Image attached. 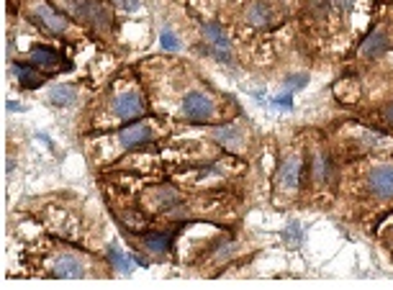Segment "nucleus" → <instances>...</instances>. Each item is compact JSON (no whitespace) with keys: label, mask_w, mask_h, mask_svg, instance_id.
Segmentation results:
<instances>
[{"label":"nucleus","mask_w":393,"mask_h":290,"mask_svg":"<svg viewBox=\"0 0 393 290\" xmlns=\"http://www.w3.org/2000/svg\"><path fill=\"white\" fill-rule=\"evenodd\" d=\"M311 175H314L316 183H329L332 175H335V162L326 155H316L314 157V167H311Z\"/></svg>","instance_id":"14"},{"label":"nucleus","mask_w":393,"mask_h":290,"mask_svg":"<svg viewBox=\"0 0 393 290\" xmlns=\"http://www.w3.org/2000/svg\"><path fill=\"white\" fill-rule=\"evenodd\" d=\"M337 5H339L342 10H350L352 8V0H337Z\"/></svg>","instance_id":"25"},{"label":"nucleus","mask_w":393,"mask_h":290,"mask_svg":"<svg viewBox=\"0 0 393 290\" xmlns=\"http://www.w3.org/2000/svg\"><path fill=\"white\" fill-rule=\"evenodd\" d=\"M111 3H116L121 10H137L139 8V0H111Z\"/></svg>","instance_id":"22"},{"label":"nucleus","mask_w":393,"mask_h":290,"mask_svg":"<svg viewBox=\"0 0 393 290\" xmlns=\"http://www.w3.org/2000/svg\"><path fill=\"white\" fill-rule=\"evenodd\" d=\"M109 257H111V262L116 265L118 270H124V272L131 270V262H128V257H124V254H121L116 247H111V249H109Z\"/></svg>","instance_id":"19"},{"label":"nucleus","mask_w":393,"mask_h":290,"mask_svg":"<svg viewBox=\"0 0 393 290\" xmlns=\"http://www.w3.org/2000/svg\"><path fill=\"white\" fill-rule=\"evenodd\" d=\"M31 19L36 21V23H41L44 29H49L52 34H65V31H67V19L54 13V10L47 8V5H34Z\"/></svg>","instance_id":"5"},{"label":"nucleus","mask_w":393,"mask_h":290,"mask_svg":"<svg viewBox=\"0 0 393 290\" xmlns=\"http://www.w3.org/2000/svg\"><path fill=\"white\" fill-rule=\"evenodd\" d=\"M308 82V75H291L285 80V93H293V90H304Z\"/></svg>","instance_id":"20"},{"label":"nucleus","mask_w":393,"mask_h":290,"mask_svg":"<svg viewBox=\"0 0 393 290\" xmlns=\"http://www.w3.org/2000/svg\"><path fill=\"white\" fill-rule=\"evenodd\" d=\"M159 44H162V49H170V52H175L177 49V39H175V34L172 31H162V36H159Z\"/></svg>","instance_id":"21"},{"label":"nucleus","mask_w":393,"mask_h":290,"mask_svg":"<svg viewBox=\"0 0 393 290\" xmlns=\"http://www.w3.org/2000/svg\"><path fill=\"white\" fill-rule=\"evenodd\" d=\"M270 19H273V13H270V8H267L265 3H255V5H249V10H247V21L252 23V26H267L270 23Z\"/></svg>","instance_id":"16"},{"label":"nucleus","mask_w":393,"mask_h":290,"mask_svg":"<svg viewBox=\"0 0 393 290\" xmlns=\"http://www.w3.org/2000/svg\"><path fill=\"white\" fill-rule=\"evenodd\" d=\"M149 136H152V129L147 124H134V126H126V129H121V144L124 146H137V144H144Z\"/></svg>","instance_id":"9"},{"label":"nucleus","mask_w":393,"mask_h":290,"mask_svg":"<svg viewBox=\"0 0 393 290\" xmlns=\"http://www.w3.org/2000/svg\"><path fill=\"white\" fill-rule=\"evenodd\" d=\"M278 185L285 190H295L301 185V159L298 157H288L278 172Z\"/></svg>","instance_id":"6"},{"label":"nucleus","mask_w":393,"mask_h":290,"mask_svg":"<svg viewBox=\"0 0 393 290\" xmlns=\"http://www.w3.org/2000/svg\"><path fill=\"white\" fill-rule=\"evenodd\" d=\"M214 136H216L226 149H234V152H239V149L245 146V136H242V131H239L236 126H224V129H216V131H214Z\"/></svg>","instance_id":"12"},{"label":"nucleus","mask_w":393,"mask_h":290,"mask_svg":"<svg viewBox=\"0 0 393 290\" xmlns=\"http://www.w3.org/2000/svg\"><path fill=\"white\" fill-rule=\"evenodd\" d=\"M49 100H52V106L65 108L75 100V90H72L69 85H54L49 90Z\"/></svg>","instance_id":"18"},{"label":"nucleus","mask_w":393,"mask_h":290,"mask_svg":"<svg viewBox=\"0 0 393 290\" xmlns=\"http://www.w3.org/2000/svg\"><path fill=\"white\" fill-rule=\"evenodd\" d=\"M183 116L193 124H206L214 118V103L203 93H188L183 100Z\"/></svg>","instance_id":"2"},{"label":"nucleus","mask_w":393,"mask_h":290,"mask_svg":"<svg viewBox=\"0 0 393 290\" xmlns=\"http://www.w3.org/2000/svg\"><path fill=\"white\" fill-rule=\"evenodd\" d=\"M201 31H203V36H206L208 44L214 49H229V36H226L224 29H221L218 23L206 21V23H201Z\"/></svg>","instance_id":"13"},{"label":"nucleus","mask_w":393,"mask_h":290,"mask_svg":"<svg viewBox=\"0 0 393 290\" xmlns=\"http://www.w3.org/2000/svg\"><path fill=\"white\" fill-rule=\"evenodd\" d=\"M21 108H23V106H19V103H13V100H10V103H8V111H21Z\"/></svg>","instance_id":"26"},{"label":"nucleus","mask_w":393,"mask_h":290,"mask_svg":"<svg viewBox=\"0 0 393 290\" xmlns=\"http://www.w3.org/2000/svg\"><path fill=\"white\" fill-rule=\"evenodd\" d=\"M52 275H57V278H82V275H85V265H82V260H78V257L65 254V257H59V260L54 262Z\"/></svg>","instance_id":"7"},{"label":"nucleus","mask_w":393,"mask_h":290,"mask_svg":"<svg viewBox=\"0 0 393 290\" xmlns=\"http://www.w3.org/2000/svg\"><path fill=\"white\" fill-rule=\"evenodd\" d=\"M59 5L67 10L69 16H75L78 21H85L90 26H98V29H109L111 26V16L106 13V8H100L98 3H93V0H62Z\"/></svg>","instance_id":"1"},{"label":"nucleus","mask_w":393,"mask_h":290,"mask_svg":"<svg viewBox=\"0 0 393 290\" xmlns=\"http://www.w3.org/2000/svg\"><path fill=\"white\" fill-rule=\"evenodd\" d=\"M368 190L381 198V201H388L393 198V167H375L368 175Z\"/></svg>","instance_id":"3"},{"label":"nucleus","mask_w":393,"mask_h":290,"mask_svg":"<svg viewBox=\"0 0 393 290\" xmlns=\"http://www.w3.org/2000/svg\"><path fill=\"white\" fill-rule=\"evenodd\" d=\"M383 118H385V121H388V124H393V103L383 111Z\"/></svg>","instance_id":"24"},{"label":"nucleus","mask_w":393,"mask_h":290,"mask_svg":"<svg viewBox=\"0 0 393 290\" xmlns=\"http://www.w3.org/2000/svg\"><path fill=\"white\" fill-rule=\"evenodd\" d=\"M13 69H16V78H19V82L23 87L34 90V87L44 85V75L36 69V65H16Z\"/></svg>","instance_id":"11"},{"label":"nucleus","mask_w":393,"mask_h":290,"mask_svg":"<svg viewBox=\"0 0 393 290\" xmlns=\"http://www.w3.org/2000/svg\"><path fill=\"white\" fill-rule=\"evenodd\" d=\"M170 236L168 234H159V232H152L144 236V247H147L149 252H155V254H168L170 252Z\"/></svg>","instance_id":"17"},{"label":"nucleus","mask_w":393,"mask_h":290,"mask_svg":"<svg viewBox=\"0 0 393 290\" xmlns=\"http://www.w3.org/2000/svg\"><path fill=\"white\" fill-rule=\"evenodd\" d=\"M273 103H276V106H280V108H291V106H293V98H291V93H285V96L276 98Z\"/></svg>","instance_id":"23"},{"label":"nucleus","mask_w":393,"mask_h":290,"mask_svg":"<svg viewBox=\"0 0 393 290\" xmlns=\"http://www.w3.org/2000/svg\"><path fill=\"white\" fill-rule=\"evenodd\" d=\"M152 201H155V208H159V211H172L180 203V193L175 188H157Z\"/></svg>","instance_id":"15"},{"label":"nucleus","mask_w":393,"mask_h":290,"mask_svg":"<svg viewBox=\"0 0 393 290\" xmlns=\"http://www.w3.org/2000/svg\"><path fill=\"white\" fill-rule=\"evenodd\" d=\"M113 108H116V116L121 121H134V118L144 113V100H142L139 93H124V96L116 98Z\"/></svg>","instance_id":"4"},{"label":"nucleus","mask_w":393,"mask_h":290,"mask_svg":"<svg viewBox=\"0 0 393 290\" xmlns=\"http://www.w3.org/2000/svg\"><path fill=\"white\" fill-rule=\"evenodd\" d=\"M59 62V54L54 52L52 47H44V44H36V47L31 49V65H36V67H47V69H52V67H57Z\"/></svg>","instance_id":"10"},{"label":"nucleus","mask_w":393,"mask_h":290,"mask_svg":"<svg viewBox=\"0 0 393 290\" xmlns=\"http://www.w3.org/2000/svg\"><path fill=\"white\" fill-rule=\"evenodd\" d=\"M388 47H391V39H388V34L385 31H373L368 39L363 41V57L368 59H375V57H381L383 52H388Z\"/></svg>","instance_id":"8"}]
</instances>
